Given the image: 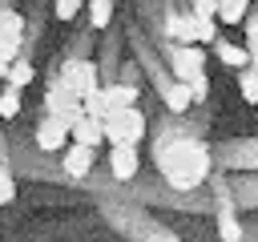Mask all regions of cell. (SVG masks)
I'll return each instance as SVG.
<instances>
[{
    "label": "cell",
    "instance_id": "obj_1",
    "mask_svg": "<svg viewBox=\"0 0 258 242\" xmlns=\"http://www.w3.org/2000/svg\"><path fill=\"white\" fill-rule=\"evenodd\" d=\"M153 165H157V173L165 177L169 190L194 194L198 186L210 182V173H214V153H210V145H206L202 137H194V133H169V137H161V141L153 145Z\"/></svg>",
    "mask_w": 258,
    "mask_h": 242
},
{
    "label": "cell",
    "instance_id": "obj_2",
    "mask_svg": "<svg viewBox=\"0 0 258 242\" xmlns=\"http://www.w3.org/2000/svg\"><path fill=\"white\" fill-rule=\"evenodd\" d=\"M113 226H117L129 242H181L165 222L145 218V214H137V210H117V214H113Z\"/></svg>",
    "mask_w": 258,
    "mask_h": 242
},
{
    "label": "cell",
    "instance_id": "obj_3",
    "mask_svg": "<svg viewBox=\"0 0 258 242\" xmlns=\"http://www.w3.org/2000/svg\"><path fill=\"white\" fill-rule=\"evenodd\" d=\"M149 133V121L141 109H117L105 117V145H141Z\"/></svg>",
    "mask_w": 258,
    "mask_h": 242
},
{
    "label": "cell",
    "instance_id": "obj_4",
    "mask_svg": "<svg viewBox=\"0 0 258 242\" xmlns=\"http://www.w3.org/2000/svg\"><path fill=\"white\" fill-rule=\"evenodd\" d=\"M56 77L64 81V89H69L77 101H85V97H93V93L101 89V69H97V60H85V56L60 60V73H56Z\"/></svg>",
    "mask_w": 258,
    "mask_h": 242
},
{
    "label": "cell",
    "instance_id": "obj_5",
    "mask_svg": "<svg viewBox=\"0 0 258 242\" xmlns=\"http://www.w3.org/2000/svg\"><path fill=\"white\" fill-rule=\"evenodd\" d=\"M44 113H48V117H60L64 125H77V121L85 117V105L64 89V81H60V77H52V81H48V89H44Z\"/></svg>",
    "mask_w": 258,
    "mask_h": 242
},
{
    "label": "cell",
    "instance_id": "obj_6",
    "mask_svg": "<svg viewBox=\"0 0 258 242\" xmlns=\"http://www.w3.org/2000/svg\"><path fill=\"white\" fill-rule=\"evenodd\" d=\"M24 16L16 8H0V60H20L24 56Z\"/></svg>",
    "mask_w": 258,
    "mask_h": 242
},
{
    "label": "cell",
    "instance_id": "obj_7",
    "mask_svg": "<svg viewBox=\"0 0 258 242\" xmlns=\"http://www.w3.org/2000/svg\"><path fill=\"white\" fill-rule=\"evenodd\" d=\"M32 141H36V149L40 153H64L69 145H73V125H64L60 117H40L36 121V129H32Z\"/></svg>",
    "mask_w": 258,
    "mask_h": 242
},
{
    "label": "cell",
    "instance_id": "obj_8",
    "mask_svg": "<svg viewBox=\"0 0 258 242\" xmlns=\"http://www.w3.org/2000/svg\"><path fill=\"white\" fill-rule=\"evenodd\" d=\"M169 73H173V81H181V85H189L194 77H202V73H206V52H202V44H173V52H169Z\"/></svg>",
    "mask_w": 258,
    "mask_h": 242
},
{
    "label": "cell",
    "instance_id": "obj_9",
    "mask_svg": "<svg viewBox=\"0 0 258 242\" xmlns=\"http://www.w3.org/2000/svg\"><path fill=\"white\" fill-rule=\"evenodd\" d=\"M214 226H218V242H246V226H242V214H238L230 194H218Z\"/></svg>",
    "mask_w": 258,
    "mask_h": 242
},
{
    "label": "cell",
    "instance_id": "obj_10",
    "mask_svg": "<svg viewBox=\"0 0 258 242\" xmlns=\"http://www.w3.org/2000/svg\"><path fill=\"white\" fill-rule=\"evenodd\" d=\"M137 169H141L137 145H109V173H113V182H133Z\"/></svg>",
    "mask_w": 258,
    "mask_h": 242
},
{
    "label": "cell",
    "instance_id": "obj_11",
    "mask_svg": "<svg viewBox=\"0 0 258 242\" xmlns=\"http://www.w3.org/2000/svg\"><path fill=\"white\" fill-rule=\"evenodd\" d=\"M93 161H97V149H89V145H69L64 149V157H60V169L73 177V182H85L89 173H93Z\"/></svg>",
    "mask_w": 258,
    "mask_h": 242
},
{
    "label": "cell",
    "instance_id": "obj_12",
    "mask_svg": "<svg viewBox=\"0 0 258 242\" xmlns=\"http://www.w3.org/2000/svg\"><path fill=\"white\" fill-rule=\"evenodd\" d=\"M165 36L173 44H198V20H194V12H169L165 16Z\"/></svg>",
    "mask_w": 258,
    "mask_h": 242
},
{
    "label": "cell",
    "instance_id": "obj_13",
    "mask_svg": "<svg viewBox=\"0 0 258 242\" xmlns=\"http://www.w3.org/2000/svg\"><path fill=\"white\" fill-rule=\"evenodd\" d=\"M137 97H141L137 81H113V85H105L109 113H117V109H137Z\"/></svg>",
    "mask_w": 258,
    "mask_h": 242
},
{
    "label": "cell",
    "instance_id": "obj_14",
    "mask_svg": "<svg viewBox=\"0 0 258 242\" xmlns=\"http://www.w3.org/2000/svg\"><path fill=\"white\" fill-rule=\"evenodd\" d=\"M161 105H165L173 117H181V113L194 105V93H189V85H181V81H165V89H161Z\"/></svg>",
    "mask_w": 258,
    "mask_h": 242
},
{
    "label": "cell",
    "instance_id": "obj_15",
    "mask_svg": "<svg viewBox=\"0 0 258 242\" xmlns=\"http://www.w3.org/2000/svg\"><path fill=\"white\" fill-rule=\"evenodd\" d=\"M73 141H77V145H89V149H101V145H105V121L81 117V121L73 125Z\"/></svg>",
    "mask_w": 258,
    "mask_h": 242
},
{
    "label": "cell",
    "instance_id": "obj_16",
    "mask_svg": "<svg viewBox=\"0 0 258 242\" xmlns=\"http://www.w3.org/2000/svg\"><path fill=\"white\" fill-rule=\"evenodd\" d=\"M214 48H218V60H222L226 69H238V73H242V69H250V48H246V44H230V40H218Z\"/></svg>",
    "mask_w": 258,
    "mask_h": 242
},
{
    "label": "cell",
    "instance_id": "obj_17",
    "mask_svg": "<svg viewBox=\"0 0 258 242\" xmlns=\"http://www.w3.org/2000/svg\"><path fill=\"white\" fill-rule=\"evenodd\" d=\"M250 0H218V24H246Z\"/></svg>",
    "mask_w": 258,
    "mask_h": 242
},
{
    "label": "cell",
    "instance_id": "obj_18",
    "mask_svg": "<svg viewBox=\"0 0 258 242\" xmlns=\"http://www.w3.org/2000/svg\"><path fill=\"white\" fill-rule=\"evenodd\" d=\"M32 81H36V65H32V60L20 56V60L8 65V81H4V85H12V89H28Z\"/></svg>",
    "mask_w": 258,
    "mask_h": 242
},
{
    "label": "cell",
    "instance_id": "obj_19",
    "mask_svg": "<svg viewBox=\"0 0 258 242\" xmlns=\"http://www.w3.org/2000/svg\"><path fill=\"white\" fill-rule=\"evenodd\" d=\"M109 20H113V0H89V24L109 28Z\"/></svg>",
    "mask_w": 258,
    "mask_h": 242
},
{
    "label": "cell",
    "instance_id": "obj_20",
    "mask_svg": "<svg viewBox=\"0 0 258 242\" xmlns=\"http://www.w3.org/2000/svg\"><path fill=\"white\" fill-rule=\"evenodd\" d=\"M238 93H242V101L258 105V69H242L238 73Z\"/></svg>",
    "mask_w": 258,
    "mask_h": 242
},
{
    "label": "cell",
    "instance_id": "obj_21",
    "mask_svg": "<svg viewBox=\"0 0 258 242\" xmlns=\"http://www.w3.org/2000/svg\"><path fill=\"white\" fill-rule=\"evenodd\" d=\"M16 202V177L8 169V157H0V206H12Z\"/></svg>",
    "mask_w": 258,
    "mask_h": 242
},
{
    "label": "cell",
    "instance_id": "obj_22",
    "mask_svg": "<svg viewBox=\"0 0 258 242\" xmlns=\"http://www.w3.org/2000/svg\"><path fill=\"white\" fill-rule=\"evenodd\" d=\"M81 105H85V117H97V121H105V117H109V101H105V85H101V89H97L93 97H85Z\"/></svg>",
    "mask_w": 258,
    "mask_h": 242
},
{
    "label": "cell",
    "instance_id": "obj_23",
    "mask_svg": "<svg viewBox=\"0 0 258 242\" xmlns=\"http://www.w3.org/2000/svg\"><path fill=\"white\" fill-rule=\"evenodd\" d=\"M0 117H4V121H12V117H20V89H12V85H4V93H0Z\"/></svg>",
    "mask_w": 258,
    "mask_h": 242
},
{
    "label": "cell",
    "instance_id": "obj_24",
    "mask_svg": "<svg viewBox=\"0 0 258 242\" xmlns=\"http://www.w3.org/2000/svg\"><path fill=\"white\" fill-rule=\"evenodd\" d=\"M246 48H250V69H258V20H246Z\"/></svg>",
    "mask_w": 258,
    "mask_h": 242
},
{
    "label": "cell",
    "instance_id": "obj_25",
    "mask_svg": "<svg viewBox=\"0 0 258 242\" xmlns=\"http://www.w3.org/2000/svg\"><path fill=\"white\" fill-rule=\"evenodd\" d=\"M52 12H56V20H73L81 12V0H52Z\"/></svg>",
    "mask_w": 258,
    "mask_h": 242
},
{
    "label": "cell",
    "instance_id": "obj_26",
    "mask_svg": "<svg viewBox=\"0 0 258 242\" xmlns=\"http://www.w3.org/2000/svg\"><path fill=\"white\" fill-rule=\"evenodd\" d=\"M189 93H194V101H206V97H210V73L194 77V81H189Z\"/></svg>",
    "mask_w": 258,
    "mask_h": 242
},
{
    "label": "cell",
    "instance_id": "obj_27",
    "mask_svg": "<svg viewBox=\"0 0 258 242\" xmlns=\"http://www.w3.org/2000/svg\"><path fill=\"white\" fill-rule=\"evenodd\" d=\"M194 16H206V20H218V0H194Z\"/></svg>",
    "mask_w": 258,
    "mask_h": 242
},
{
    "label": "cell",
    "instance_id": "obj_28",
    "mask_svg": "<svg viewBox=\"0 0 258 242\" xmlns=\"http://www.w3.org/2000/svg\"><path fill=\"white\" fill-rule=\"evenodd\" d=\"M0 81H8V60H0Z\"/></svg>",
    "mask_w": 258,
    "mask_h": 242
},
{
    "label": "cell",
    "instance_id": "obj_29",
    "mask_svg": "<svg viewBox=\"0 0 258 242\" xmlns=\"http://www.w3.org/2000/svg\"><path fill=\"white\" fill-rule=\"evenodd\" d=\"M246 242H258V230H246Z\"/></svg>",
    "mask_w": 258,
    "mask_h": 242
}]
</instances>
